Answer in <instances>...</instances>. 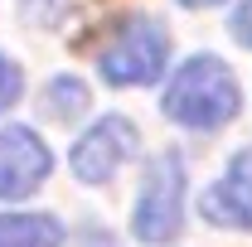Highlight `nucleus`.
<instances>
[{
	"label": "nucleus",
	"instance_id": "obj_6",
	"mask_svg": "<svg viewBox=\"0 0 252 247\" xmlns=\"http://www.w3.org/2000/svg\"><path fill=\"white\" fill-rule=\"evenodd\" d=\"M199 209L214 228H248L252 233V146H243L228 160L223 180L214 189H204Z\"/></svg>",
	"mask_w": 252,
	"mask_h": 247
},
{
	"label": "nucleus",
	"instance_id": "obj_5",
	"mask_svg": "<svg viewBox=\"0 0 252 247\" xmlns=\"http://www.w3.org/2000/svg\"><path fill=\"white\" fill-rule=\"evenodd\" d=\"M54 155L30 126H5L0 131V199H30L49 180Z\"/></svg>",
	"mask_w": 252,
	"mask_h": 247
},
{
	"label": "nucleus",
	"instance_id": "obj_8",
	"mask_svg": "<svg viewBox=\"0 0 252 247\" xmlns=\"http://www.w3.org/2000/svg\"><path fill=\"white\" fill-rule=\"evenodd\" d=\"M83 107H88V88H83L78 78H54V83L44 88V112H49V117H59V122L78 117Z\"/></svg>",
	"mask_w": 252,
	"mask_h": 247
},
{
	"label": "nucleus",
	"instance_id": "obj_11",
	"mask_svg": "<svg viewBox=\"0 0 252 247\" xmlns=\"http://www.w3.org/2000/svg\"><path fill=\"white\" fill-rule=\"evenodd\" d=\"M180 5H194V10H199V5H219V0H180Z\"/></svg>",
	"mask_w": 252,
	"mask_h": 247
},
{
	"label": "nucleus",
	"instance_id": "obj_4",
	"mask_svg": "<svg viewBox=\"0 0 252 247\" xmlns=\"http://www.w3.org/2000/svg\"><path fill=\"white\" fill-rule=\"evenodd\" d=\"M131 155H136V126L126 117H102V122H93L78 136V146H73V175L83 185H107L117 175V165L131 160Z\"/></svg>",
	"mask_w": 252,
	"mask_h": 247
},
{
	"label": "nucleus",
	"instance_id": "obj_10",
	"mask_svg": "<svg viewBox=\"0 0 252 247\" xmlns=\"http://www.w3.org/2000/svg\"><path fill=\"white\" fill-rule=\"evenodd\" d=\"M233 39H238L243 49H252V0H243V5L233 10Z\"/></svg>",
	"mask_w": 252,
	"mask_h": 247
},
{
	"label": "nucleus",
	"instance_id": "obj_1",
	"mask_svg": "<svg viewBox=\"0 0 252 247\" xmlns=\"http://www.w3.org/2000/svg\"><path fill=\"white\" fill-rule=\"evenodd\" d=\"M165 117L189 126V131H219L243 112V88L233 78V68L214 54H199L175 68L170 88H165Z\"/></svg>",
	"mask_w": 252,
	"mask_h": 247
},
{
	"label": "nucleus",
	"instance_id": "obj_2",
	"mask_svg": "<svg viewBox=\"0 0 252 247\" xmlns=\"http://www.w3.org/2000/svg\"><path fill=\"white\" fill-rule=\"evenodd\" d=\"M180 223H185V160L180 151H165L146 170V185H141L136 214H131V233L151 247H165L180 238Z\"/></svg>",
	"mask_w": 252,
	"mask_h": 247
},
{
	"label": "nucleus",
	"instance_id": "obj_7",
	"mask_svg": "<svg viewBox=\"0 0 252 247\" xmlns=\"http://www.w3.org/2000/svg\"><path fill=\"white\" fill-rule=\"evenodd\" d=\"M0 247H63L54 214H0Z\"/></svg>",
	"mask_w": 252,
	"mask_h": 247
},
{
	"label": "nucleus",
	"instance_id": "obj_9",
	"mask_svg": "<svg viewBox=\"0 0 252 247\" xmlns=\"http://www.w3.org/2000/svg\"><path fill=\"white\" fill-rule=\"evenodd\" d=\"M20 93H25V73H20V63H10L5 54H0V112H10V107L20 102Z\"/></svg>",
	"mask_w": 252,
	"mask_h": 247
},
{
	"label": "nucleus",
	"instance_id": "obj_3",
	"mask_svg": "<svg viewBox=\"0 0 252 247\" xmlns=\"http://www.w3.org/2000/svg\"><path fill=\"white\" fill-rule=\"evenodd\" d=\"M165 63H170V39L151 20H126L122 30L102 44V54H97L102 78L117 83V88H146V83H156L165 73Z\"/></svg>",
	"mask_w": 252,
	"mask_h": 247
}]
</instances>
